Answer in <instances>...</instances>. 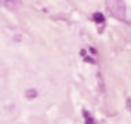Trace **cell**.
<instances>
[{
  "instance_id": "277c9868",
  "label": "cell",
  "mask_w": 131,
  "mask_h": 124,
  "mask_svg": "<svg viewBox=\"0 0 131 124\" xmlns=\"http://www.w3.org/2000/svg\"><path fill=\"white\" fill-rule=\"evenodd\" d=\"M93 19H94L97 24H102V22L105 21V18H104V14H101V13H95L94 15H93Z\"/></svg>"
},
{
  "instance_id": "7a4b0ae2",
  "label": "cell",
  "mask_w": 131,
  "mask_h": 124,
  "mask_svg": "<svg viewBox=\"0 0 131 124\" xmlns=\"http://www.w3.org/2000/svg\"><path fill=\"white\" fill-rule=\"evenodd\" d=\"M4 4H6L7 7H8V8L15 10L17 7H19V6H21V2H19V0H6Z\"/></svg>"
},
{
  "instance_id": "5b68a950",
  "label": "cell",
  "mask_w": 131,
  "mask_h": 124,
  "mask_svg": "<svg viewBox=\"0 0 131 124\" xmlns=\"http://www.w3.org/2000/svg\"><path fill=\"white\" fill-rule=\"evenodd\" d=\"M83 116H84V119H86V124H94V120L90 117V115H88L87 110H83Z\"/></svg>"
},
{
  "instance_id": "8992f818",
  "label": "cell",
  "mask_w": 131,
  "mask_h": 124,
  "mask_svg": "<svg viewBox=\"0 0 131 124\" xmlns=\"http://www.w3.org/2000/svg\"><path fill=\"white\" fill-rule=\"evenodd\" d=\"M126 108H127V110L131 112V98H127V101H126Z\"/></svg>"
},
{
  "instance_id": "3957f363",
  "label": "cell",
  "mask_w": 131,
  "mask_h": 124,
  "mask_svg": "<svg viewBox=\"0 0 131 124\" xmlns=\"http://www.w3.org/2000/svg\"><path fill=\"white\" fill-rule=\"evenodd\" d=\"M25 95H26V98H28V99H33V98H36V97H37V91L35 90V88H29V90H26Z\"/></svg>"
},
{
  "instance_id": "6da1fadb",
  "label": "cell",
  "mask_w": 131,
  "mask_h": 124,
  "mask_svg": "<svg viewBox=\"0 0 131 124\" xmlns=\"http://www.w3.org/2000/svg\"><path fill=\"white\" fill-rule=\"evenodd\" d=\"M106 8L109 10L112 17H115L119 21H126L127 18V8L124 0H105Z\"/></svg>"
}]
</instances>
